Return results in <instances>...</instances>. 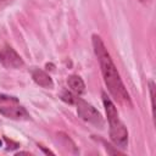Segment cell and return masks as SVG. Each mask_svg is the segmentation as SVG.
Instances as JSON below:
<instances>
[{
	"instance_id": "8992f818",
	"label": "cell",
	"mask_w": 156,
	"mask_h": 156,
	"mask_svg": "<svg viewBox=\"0 0 156 156\" xmlns=\"http://www.w3.org/2000/svg\"><path fill=\"white\" fill-rule=\"evenodd\" d=\"M30 74H32L33 80L39 87L45 88V89H52L54 88V80L45 71H43L40 68H33L30 71Z\"/></svg>"
},
{
	"instance_id": "9c48e42d",
	"label": "cell",
	"mask_w": 156,
	"mask_h": 156,
	"mask_svg": "<svg viewBox=\"0 0 156 156\" xmlns=\"http://www.w3.org/2000/svg\"><path fill=\"white\" fill-rule=\"evenodd\" d=\"M149 89H150V98H151V106H152V112H154V89H155V84L154 82L149 83Z\"/></svg>"
},
{
	"instance_id": "6da1fadb",
	"label": "cell",
	"mask_w": 156,
	"mask_h": 156,
	"mask_svg": "<svg viewBox=\"0 0 156 156\" xmlns=\"http://www.w3.org/2000/svg\"><path fill=\"white\" fill-rule=\"evenodd\" d=\"M93 41V49L95 52V56L99 61L100 69L104 77V82L107 87V90L110 91L111 96L121 105L123 106H132V100L129 96V93L127 91L122 78L116 68V65L112 61L111 55L108 54L102 39L98 34H93L91 37Z\"/></svg>"
},
{
	"instance_id": "30bf717a",
	"label": "cell",
	"mask_w": 156,
	"mask_h": 156,
	"mask_svg": "<svg viewBox=\"0 0 156 156\" xmlns=\"http://www.w3.org/2000/svg\"><path fill=\"white\" fill-rule=\"evenodd\" d=\"M139 1H140V2H143V4H149L151 0H139Z\"/></svg>"
},
{
	"instance_id": "ba28073f",
	"label": "cell",
	"mask_w": 156,
	"mask_h": 156,
	"mask_svg": "<svg viewBox=\"0 0 156 156\" xmlns=\"http://www.w3.org/2000/svg\"><path fill=\"white\" fill-rule=\"evenodd\" d=\"M0 102H18V100H17L15 96L0 95Z\"/></svg>"
},
{
	"instance_id": "7c38bea8",
	"label": "cell",
	"mask_w": 156,
	"mask_h": 156,
	"mask_svg": "<svg viewBox=\"0 0 156 156\" xmlns=\"http://www.w3.org/2000/svg\"><path fill=\"white\" fill-rule=\"evenodd\" d=\"M0 146H2V141L1 140H0Z\"/></svg>"
},
{
	"instance_id": "7a4b0ae2",
	"label": "cell",
	"mask_w": 156,
	"mask_h": 156,
	"mask_svg": "<svg viewBox=\"0 0 156 156\" xmlns=\"http://www.w3.org/2000/svg\"><path fill=\"white\" fill-rule=\"evenodd\" d=\"M102 102H104V107H105L107 121H108L110 138L116 145V147L126 149L128 145V130L123 124V122L119 119L116 105L104 91H102Z\"/></svg>"
},
{
	"instance_id": "52a82bcc",
	"label": "cell",
	"mask_w": 156,
	"mask_h": 156,
	"mask_svg": "<svg viewBox=\"0 0 156 156\" xmlns=\"http://www.w3.org/2000/svg\"><path fill=\"white\" fill-rule=\"evenodd\" d=\"M67 83H68V87L71 88L72 93L76 95H80L85 91V84H84L83 79L77 74L69 76L67 79Z\"/></svg>"
},
{
	"instance_id": "5b68a950",
	"label": "cell",
	"mask_w": 156,
	"mask_h": 156,
	"mask_svg": "<svg viewBox=\"0 0 156 156\" xmlns=\"http://www.w3.org/2000/svg\"><path fill=\"white\" fill-rule=\"evenodd\" d=\"M0 113L4 117L16 121H28L30 119V115L23 106H0Z\"/></svg>"
},
{
	"instance_id": "277c9868",
	"label": "cell",
	"mask_w": 156,
	"mask_h": 156,
	"mask_svg": "<svg viewBox=\"0 0 156 156\" xmlns=\"http://www.w3.org/2000/svg\"><path fill=\"white\" fill-rule=\"evenodd\" d=\"M0 63L6 68H20L24 65L22 57L9 45L0 48Z\"/></svg>"
},
{
	"instance_id": "3957f363",
	"label": "cell",
	"mask_w": 156,
	"mask_h": 156,
	"mask_svg": "<svg viewBox=\"0 0 156 156\" xmlns=\"http://www.w3.org/2000/svg\"><path fill=\"white\" fill-rule=\"evenodd\" d=\"M72 104H74L77 106V113L83 121L93 124L96 128H100V129L104 128L105 121H104L101 113L93 105H90L89 102H87L85 100L79 98V95H74Z\"/></svg>"
},
{
	"instance_id": "8fae6325",
	"label": "cell",
	"mask_w": 156,
	"mask_h": 156,
	"mask_svg": "<svg viewBox=\"0 0 156 156\" xmlns=\"http://www.w3.org/2000/svg\"><path fill=\"white\" fill-rule=\"evenodd\" d=\"M4 1H6V0H0V5H1V4L4 2Z\"/></svg>"
}]
</instances>
